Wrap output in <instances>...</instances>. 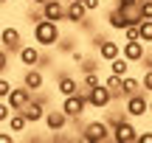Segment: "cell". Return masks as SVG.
<instances>
[{
	"label": "cell",
	"mask_w": 152,
	"mask_h": 143,
	"mask_svg": "<svg viewBox=\"0 0 152 143\" xmlns=\"http://www.w3.org/2000/svg\"><path fill=\"white\" fill-rule=\"evenodd\" d=\"M62 31H59V22L54 20H37L34 22V42L39 45V48H56V42H59Z\"/></svg>",
	"instance_id": "6da1fadb"
},
{
	"label": "cell",
	"mask_w": 152,
	"mask_h": 143,
	"mask_svg": "<svg viewBox=\"0 0 152 143\" xmlns=\"http://www.w3.org/2000/svg\"><path fill=\"white\" fill-rule=\"evenodd\" d=\"M79 132H82V140L85 143H107V140H113V132H110L107 121H87Z\"/></svg>",
	"instance_id": "7a4b0ae2"
},
{
	"label": "cell",
	"mask_w": 152,
	"mask_h": 143,
	"mask_svg": "<svg viewBox=\"0 0 152 143\" xmlns=\"http://www.w3.org/2000/svg\"><path fill=\"white\" fill-rule=\"evenodd\" d=\"M85 95H87V107H90V110H107V107L113 104V93H110L102 82H99L96 87H87Z\"/></svg>",
	"instance_id": "3957f363"
},
{
	"label": "cell",
	"mask_w": 152,
	"mask_h": 143,
	"mask_svg": "<svg viewBox=\"0 0 152 143\" xmlns=\"http://www.w3.org/2000/svg\"><path fill=\"white\" fill-rule=\"evenodd\" d=\"M59 107H62V112H65L68 118H79V115H85V110H87V95H85V90H79L76 95H65Z\"/></svg>",
	"instance_id": "277c9868"
},
{
	"label": "cell",
	"mask_w": 152,
	"mask_h": 143,
	"mask_svg": "<svg viewBox=\"0 0 152 143\" xmlns=\"http://www.w3.org/2000/svg\"><path fill=\"white\" fill-rule=\"evenodd\" d=\"M124 112H127L130 118H144V115H149V98L144 95V90L124 98Z\"/></svg>",
	"instance_id": "5b68a950"
},
{
	"label": "cell",
	"mask_w": 152,
	"mask_h": 143,
	"mask_svg": "<svg viewBox=\"0 0 152 143\" xmlns=\"http://www.w3.org/2000/svg\"><path fill=\"white\" fill-rule=\"evenodd\" d=\"M42 124L48 126V132H65L68 124H71V118H68L65 112H62V107H59V110H45Z\"/></svg>",
	"instance_id": "8992f818"
},
{
	"label": "cell",
	"mask_w": 152,
	"mask_h": 143,
	"mask_svg": "<svg viewBox=\"0 0 152 143\" xmlns=\"http://www.w3.org/2000/svg\"><path fill=\"white\" fill-rule=\"evenodd\" d=\"M45 107H48V101H42V98H31V101H28V104L23 107L20 112L26 115V121L34 126V124H39V121L45 118Z\"/></svg>",
	"instance_id": "52a82bcc"
},
{
	"label": "cell",
	"mask_w": 152,
	"mask_h": 143,
	"mask_svg": "<svg viewBox=\"0 0 152 143\" xmlns=\"http://www.w3.org/2000/svg\"><path fill=\"white\" fill-rule=\"evenodd\" d=\"M135 138H138V129L130 124V118H124L121 124L113 126V140L115 143H135Z\"/></svg>",
	"instance_id": "ba28073f"
},
{
	"label": "cell",
	"mask_w": 152,
	"mask_h": 143,
	"mask_svg": "<svg viewBox=\"0 0 152 143\" xmlns=\"http://www.w3.org/2000/svg\"><path fill=\"white\" fill-rule=\"evenodd\" d=\"M17 59H20V65L26 67H39V59H42V51H39V45H23L20 51H17Z\"/></svg>",
	"instance_id": "9c48e42d"
},
{
	"label": "cell",
	"mask_w": 152,
	"mask_h": 143,
	"mask_svg": "<svg viewBox=\"0 0 152 143\" xmlns=\"http://www.w3.org/2000/svg\"><path fill=\"white\" fill-rule=\"evenodd\" d=\"M39 11H42L45 20L65 22V3H62V0H45V3L39 6Z\"/></svg>",
	"instance_id": "30bf717a"
},
{
	"label": "cell",
	"mask_w": 152,
	"mask_h": 143,
	"mask_svg": "<svg viewBox=\"0 0 152 143\" xmlns=\"http://www.w3.org/2000/svg\"><path fill=\"white\" fill-rule=\"evenodd\" d=\"M144 53H147V42L141 39H130V42H121V56L130 62H141Z\"/></svg>",
	"instance_id": "8fae6325"
},
{
	"label": "cell",
	"mask_w": 152,
	"mask_h": 143,
	"mask_svg": "<svg viewBox=\"0 0 152 143\" xmlns=\"http://www.w3.org/2000/svg\"><path fill=\"white\" fill-rule=\"evenodd\" d=\"M0 37H3V48L9 51V53H17V51L23 48V34H20V28L9 25V28L0 31Z\"/></svg>",
	"instance_id": "7c38bea8"
},
{
	"label": "cell",
	"mask_w": 152,
	"mask_h": 143,
	"mask_svg": "<svg viewBox=\"0 0 152 143\" xmlns=\"http://www.w3.org/2000/svg\"><path fill=\"white\" fill-rule=\"evenodd\" d=\"M6 101H9V107L14 112H20L23 107L31 101V90H28L26 84H23V87H11V93H9V98H6Z\"/></svg>",
	"instance_id": "4fadbf2b"
},
{
	"label": "cell",
	"mask_w": 152,
	"mask_h": 143,
	"mask_svg": "<svg viewBox=\"0 0 152 143\" xmlns=\"http://www.w3.org/2000/svg\"><path fill=\"white\" fill-rule=\"evenodd\" d=\"M56 90H59L62 98H65V95H76L82 90V82L76 76H71V73H62V76L56 79Z\"/></svg>",
	"instance_id": "5bb4252c"
},
{
	"label": "cell",
	"mask_w": 152,
	"mask_h": 143,
	"mask_svg": "<svg viewBox=\"0 0 152 143\" xmlns=\"http://www.w3.org/2000/svg\"><path fill=\"white\" fill-rule=\"evenodd\" d=\"M85 17H87V9H85V3H82V0H68V3H65V22L79 25Z\"/></svg>",
	"instance_id": "9a60e30c"
},
{
	"label": "cell",
	"mask_w": 152,
	"mask_h": 143,
	"mask_svg": "<svg viewBox=\"0 0 152 143\" xmlns=\"http://www.w3.org/2000/svg\"><path fill=\"white\" fill-rule=\"evenodd\" d=\"M23 84H26L31 93H39L45 84V76H42V67H26V73H23Z\"/></svg>",
	"instance_id": "2e32d148"
},
{
	"label": "cell",
	"mask_w": 152,
	"mask_h": 143,
	"mask_svg": "<svg viewBox=\"0 0 152 143\" xmlns=\"http://www.w3.org/2000/svg\"><path fill=\"white\" fill-rule=\"evenodd\" d=\"M96 53H99L102 62H110V59H115V56L121 53V42H113V39L102 37V42L96 45Z\"/></svg>",
	"instance_id": "e0dca14e"
},
{
	"label": "cell",
	"mask_w": 152,
	"mask_h": 143,
	"mask_svg": "<svg viewBox=\"0 0 152 143\" xmlns=\"http://www.w3.org/2000/svg\"><path fill=\"white\" fill-rule=\"evenodd\" d=\"M107 25L113 28V31H124V28L130 25V22H127L124 11H121V9H115V6H113V9L107 11Z\"/></svg>",
	"instance_id": "ac0fdd59"
},
{
	"label": "cell",
	"mask_w": 152,
	"mask_h": 143,
	"mask_svg": "<svg viewBox=\"0 0 152 143\" xmlns=\"http://www.w3.org/2000/svg\"><path fill=\"white\" fill-rule=\"evenodd\" d=\"M102 84L113 93V101H124V93H121V76H115V73H110V76L102 79Z\"/></svg>",
	"instance_id": "d6986e66"
},
{
	"label": "cell",
	"mask_w": 152,
	"mask_h": 143,
	"mask_svg": "<svg viewBox=\"0 0 152 143\" xmlns=\"http://www.w3.org/2000/svg\"><path fill=\"white\" fill-rule=\"evenodd\" d=\"M121 93H124V98L127 95H135V93H141V79H135V76H121Z\"/></svg>",
	"instance_id": "ffe728a7"
},
{
	"label": "cell",
	"mask_w": 152,
	"mask_h": 143,
	"mask_svg": "<svg viewBox=\"0 0 152 143\" xmlns=\"http://www.w3.org/2000/svg\"><path fill=\"white\" fill-rule=\"evenodd\" d=\"M107 65H110V73H115V76H127V73H130V65H132V62H130V59H124V56L118 53L115 59H110Z\"/></svg>",
	"instance_id": "44dd1931"
},
{
	"label": "cell",
	"mask_w": 152,
	"mask_h": 143,
	"mask_svg": "<svg viewBox=\"0 0 152 143\" xmlns=\"http://www.w3.org/2000/svg\"><path fill=\"white\" fill-rule=\"evenodd\" d=\"M6 124H9L11 132H26V126H28V121H26V115H23V112H11Z\"/></svg>",
	"instance_id": "7402d4cb"
},
{
	"label": "cell",
	"mask_w": 152,
	"mask_h": 143,
	"mask_svg": "<svg viewBox=\"0 0 152 143\" xmlns=\"http://www.w3.org/2000/svg\"><path fill=\"white\" fill-rule=\"evenodd\" d=\"M138 34H141V42L152 45V20H141L138 22Z\"/></svg>",
	"instance_id": "603a6c76"
},
{
	"label": "cell",
	"mask_w": 152,
	"mask_h": 143,
	"mask_svg": "<svg viewBox=\"0 0 152 143\" xmlns=\"http://www.w3.org/2000/svg\"><path fill=\"white\" fill-rule=\"evenodd\" d=\"M99 82H102V76H99L96 70H93V73H82V90H87V87H96Z\"/></svg>",
	"instance_id": "cb8c5ba5"
},
{
	"label": "cell",
	"mask_w": 152,
	"mask_h": 143,
	"mask_svg": "<svg viewBox=\"0 0 152 143\" xmlns=\"http://www.w3.org/2000/svg\"><path fill=\"white\" fill-rule=\"evenodd\" d=\"M93 70H99V62L96 59H82V65H79V73H93Z\"/></svg>",
	"instance_id": "d4e9b609"
},
{
	"label": "cell",
	"mask_w": 152,
	"mask_h": 143,
	"mask_svg": "<svg viewBox=\"0 0 152 143\" xmlns=\"http://www.w3.org/2000/svg\"><path fill=\"white\" fill-rule=\"evenodd\" d=\"M11 112H14V110L9 107V101H6V98H0V124H6V121H9V115H11Z\"/></svg>",
	"instance_id": "484cf974"
},
{
	"label": "cell",
	"mask_w": 152,
	"mask_h": 143,
	"mask_svg": "<svg viewBox=\"0 0 152 143\" xmlns=\"http://www.w3.org/2000/svg\"><path fill=\"white\" fill-rule=\"evenodd\" d=\"M56 48H59L62 53H71V51H73V39H71V37H59V42H56Z\"/></svg>",
	"instance_id": "4316f807"
},
{
	"label": "cell",
	"mask_w": 152,
	"mask_h": 143,
	"mask_svg": "<svg viewBox=\"0 0 152 143\" xmlns=\"http://www.w3.org/2000/svg\"><path fill=\"white\" fill-rule=\"evenodd\" d=\"M130 39H141L138 25H127V28H124V42H130Z\"/></svg>",
	"instance_id": "83f0119b"
},
{
	"label": "cell",
	"mask_w": 152,
	"mask_h": 143,
	"mask_svg": "<svg viewBox=\"0 0 152 143\" xmlns=\"http://www.w3.org/2000/svg\"><path fill=\"white\" fill-rule=\"evenodd\" d=\"M141 87H144V93H152V67H147V73L141 79Z\"/></svg>",
	"instance_id": "f1b7e54d"
},
{
	"label": "cell",
	"mask_w": 152,
	"mask_h": 143,
	"mask_svg": "<svg viewBox=\"0 0 152 143\" xmlns=\"http://www.w3.org/2000/svg\"><path fill=\"white\" fill-rule=\"evenodd\" d=\"M11 87H14V84H11L9 79H3V76H0V98H9V93H11Z\"/></svg>",
	"instance_id": "f546056e"
},
{
	"label": "cell",
	"mask_w": 152,
	"mask_h": 143,
	"mask_svg": "<svg viewBox=\"0 0 152 143\" xmlns=\"http://www.w3.org/2000/svg\"><path fill=\"white\" fill-rule=\"evenodd\" d=\"M141 17L152 20V0H141Z\"/></svg>",
	"instance_id": "4dcf8cb0"
},
{
	"label": "cell",
	"mask_w": 152,
	"mask_h": 143,
	"mask_svg": "<svg viewBox=\"0 0 152 143\" xmlns=\"http://www.w3.org/2000/svg\"><path fill=\"white\" fill-rule=\"evenodd\" d=\"M9 51H6V48H0V76H3V70H6V67H9Z\"/></svg>",
	"instance_id": "1f68e13d"
},
{
	"label": "cell",
	"mask_w": 152,
	"mask_h": 143,
	"mask_svg": "<svg viewBox=\"0 0 152 143\" xmlns=\"http://www.w3.org/2000/svg\"><path fill=\"white\" fill-rule=\"evenodd\" d=\"M82 3H85L87 14H90V11H99V9H102V0H82Z\"/></svg>",
	"instance_id": "d6a6232c"
},
{
	"label": "cell",
	"mask_w": 152,
	"mask_h": 143,
	"mask_svg": "<svg viewBox=\"0 0 152 143\" xmlns=\"http://www.w3.org/2000/svg\"><path fill=\"white\" fill-rule=\"evenodd\" d=\"M135 143H152V132H138Z\"/></svg>",
	"instance_id": "836d02e7"
},
{
	"label": "cell",
	"mask_w": 152,
	"mask_h": 143,
	"mask_svg": "<svg viewBox=\"0 0 152 143\" xmlns=\"http://www.w3.org/2000/svg\"><path fill=\"white\" fill-rule=\"evenodd\" d=\"M82 59H85L82 51H71V62H73V65H82Z\"/></svg>",
	"instance_id": "e575fe53"
},
{
	"label": "cell",
	"mask_w": 152,
	"mask_h": 143,
	"mask_svg": "<svg viewBox=\"0 0 152 143\" xmlns=\"http://www.w3.org/2000/svg\"><path fill=\"white\" fill-rule=\"evenodd\" d=\"M11 140H14V132L11 129L9 132H0V143H11Z\"/></svg>",
	"instance_id": "d590c367"
},
{
	"label": "cell",
	"mask_w": 152,
	"mask_h": 143,
	"mask_svg": "<svg viewBox=\"0 0 152 143\" xmlns=\"http://www.w3.org/2000/svg\"><path fill=\"white\" fill-rule=\"evenodd\" d=\"M141 62H144L147 67H152V53H144V59H141Z\"/></svg>",
	"instance_id": "8d00e7d4"
},
{
	"label": "cell",
	"mask_w": 152,
	"mask_h": 143,
	"mask_svg": "<svg viewBox=\"0 0 152 143\" xmlns=\"http://www.w3.org/2000/svg\"><path fill=\"white\" fill-rule=\"evenodd\" d=\"M31 3H34V6H42V3H45V0H31Z\"/></svg>",
	"instance_id": "74e56055"
},
{
	"label": "cell",
	"mask_w": 152,
	"mask_h": 143,
	"mask_svg": "<svg viewBox=\"0 0 152 143\" xmlns=\"http://www.w3.org/2000/svg\"><path fill=\"white\" fill-rule=\"evenodd\" d=\"M6 3H11V0H0V6H6Z\"/></svg>",
	"instance_id": "f35d334b"
},
{
	"label": "cell",
	"mask_w": 152,
	"mask_h": 143,
	"mask_svg": "<svg viewBox=\"0 0 152 143\" xmlns=\"http://www.w3.org/2000/svg\"><path fill=\"white\" fill-rule=\"evenodd\" d=\"M149 115H152V98H149Z\"/></svg>",
	"instance_id": "ab89813d"
},
{
	"label": "cell",
	"mask_w": 152,
	"mask_h": 143,
	"mask_svg": "<svg viewBox=\"0 0 152 143\" xmlns=\"http://www.w3.org/2000/svg\"><path fill=\"white\" fill-rule=\"evenodd\" d=\"M0 48H3V37H0Z\"/></svg>",
	"instance_id": "60d3db41"
}]
</instances>
